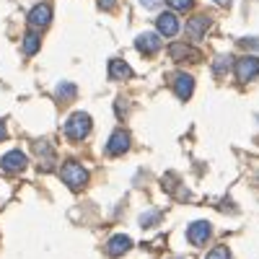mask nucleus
Instances as JSON below:
<instances>
[{
	"instance_id": "7ed1b4c3",
	"label": "nucleus",
	"mask_w": 259,
	"mask_h": 259,
	"mask_svg": "<svg viewBox=\"0 0 259 259\" xmlns=\"http://www.w3.org/2000/svg\"><path fill=\"white\" fill-rule=\"evenodd\" d=\"M256 75H259V57H241L239 62H236V78H239L241 83L254 80Z\"/></svg>"
},
{
	"instance_id": "ddd939ff",
	"label": "nucleus",
	"mask_w": 259,
	"mask_h": 259,
	"mask_svg": "<svg viewBox=\"0 0 259 259\" xmlns=\"http://www.w3.org/2000/svg\"><path fill=\"white\" fill-rule=\"evenodd\" d=\"M168 55L174 57L177 62H182V60H197V57H200V52L192 50L189 45H171V47H168Z\"/></svg>"
},
{
	"instance_id": "9d476101",
	"label": "nucleus",
	"mask_w": 259,
	"mask_h": 259,
	"mask_svg": "<svg viewBox=\"0 0 259 259\" xmlns=\"http://www.w3.org/2000/svg\"><path fill=\"white\" fill-rule=\"evenodd\" d=\"M156 26L163 36H177L179 34V18L174 13H161L158 21H156Z\"/></svg>"
},
{
	"instance_id": "39448f33",
	"label": "nucleus",
	"mask_w": 259,
	"mask_h": 259,
	"mask_svg": "<svg viewBox=\"0 0 259 259\" xmlns=\"http://www.w3.org/2000/svg\"><path fill=\"white\" fill-rule=\"evenodd\" d=\"M50 21H52V8H50L47 3H39V6H34V8L29 11V24H31L34 29L50 26Z\"/></svg>"
},
{
	"instance_id": "4468645a",
	"label": "nucleus",
	"mask_w": 259,
	"mask_h": 259,
	"mask_svg": "<svg viewBox=\"0 0 259 259\" xmlns=\"http://www.w3.org/2000/svg\"><path fill=\"white\" fill-rule=\"evenodd\" d=\"M109 75L114 80H127V78H133V68H130L124 60H112L109 62Z\"/></svg>"
},
{
	"instance_id": "0eeeda50",
	"label": "nucleus",
	"mask_w": 259,
	"mask_h": 259,
	"mask_svg": "<svg viewBox=\"0 0 259 259\" xmlns=\"http://www.w3.org/2000/svg\"><path fill=\"white\" fill-rule=\"evenodd\" d=\"M135 47H138L143 55H156V52L161 50V36L153 34V31H145V34H140V36L135 39Z\"/></svg>"
},
{
	"instance_id": "aec40b11",
	"label": "nucleus",
	"mask_w": 259,
	"mask_h": 259,
	"mask_svg": "<svg viewBox=\"0 0 259 259\" xmlns=\"http://www.w3.org/2000/svg\"><path fill=\"white\" fill-rule=\"evenodd\" d=\"M158 218H161V212H156V210H153V212H148V215H140V226L148 228L150 223H156Z\"/></svg>"
},
{
	"instance_id": "f3484780",
	"label": "nucleus",
	"mask_w": 259,
	"mask_h": 259,
	"mask_svg": "<svg viewBox=\"0 0 259 259\" xmlns=\"http://www.w3.org/2000/svg\"><path fill=\"white\" fill-rule=\"evenodd\" d=\"M57 96L60 99H73L75 96V85L73 83H60L57 85Z\"/></svg>"
},
{
	"instance_id": "20e7f679",
	"label": "nucleus",
	"mask_w": 259,
	"mask_h": 259,
	"mask_svg": "<svg viewBox=\"0 0 259 259\" xmlns=\"http://www.w3.org/2000/svg\"><path fill=\"white\" fill-rule=\"evenodd\" d=\"M210 233H212V228H210V223H207V221H194V223H189L187 239H189L194 246H202V244L210 239Z\"/></svg>"
},
{
	"instance_id": "b1692460",
	"label": "nucleus",
	"mask_w": 259,
	"mask_h": 259,
	"mask_svg": "<svg viewBox=\"0 0 259 259\" xmlns=\"http://www.w3.org/2000/svg\"><path fill=\"white\" fill-rule=\"evenodd\" d=\"M0 140H6V127H3V122H0Z\"/></svg>"
},
{
	"instance_id": "1a4fd4ad",
	"label": "nucleus",
	"mask_w": 259,
	"mask_h": 259,
	"mask_svg": "<svg viewBox=\"0 0 259 259\" xmlns=\"http://www.w3.org/2000/svg\"><path fill=\"white\" fill-rule=\"evenodd\" d=\"M174 91H177V96L182 101H187L192 96V91H194V78L187 75V73H177L174 75Z\"/></svg>"
},
{
	"instance_id": "5701e85b",
	"label": "nucleus",
	"mask_w": 259,
	"mask_h": 259,
	"mask_svg": "<svg viewBox=\"0 0 259 259\" xmlns=\"http://www.w3.org/2000/svg\"><path fill=\"white\" fill-rule=\"evenodd\" d=\"M140 3H143L145 8H156V6H158V0H140Z\"/></svg>"
},
{
	"instance_id": "412c9836",
	"label": "nucleus",
	"mask_w": 259,
	"mask_h": 259,
	"mask_svg": "<svg viewBox=\"0 0 259 259\" xmlns=\"http://www.w3.org/2000/svg\"><path fill=\"white\" fill-rule=\"evenodd\" d=\"M239 45H241V47H251V50H256V47H259V39H241Z\"/></svg>"
},
{
	"instance_id": "9b49d317",
	"label": "nucleus",
	"mask_w": 259,
	"mask_h": 259,
	"mask_svg": "<svg viewBox=\"0 0 259 259\" xmlns=\"http://www.w3.org/2000/svg\"><path fill=\"white\" fill-rule=\"evenodd\" d=\"M130 246H133V241H130V236H124V233L112 236L109 244H106V249H109L112 256H122L124 251H130Z\"/></svg>"
},
{
	"instance_id": "f257e3e1",
	"label": "nucleus",
	"mask_w": 259,
	"mask_h": 259,
	"mask_svg": "<svg viewBox=\"0 0 259 259\" xmlns=\"http://www.w3.org/2000/svg\"><path fill=\"white\" fill-rule=\"evenodd\" d=\"M91 133V117L85 112H75L68 122H65V135H68L70 140H83L85 135Z\"/></svg>"
},
{
	"instance_id": "f8f14e48",
	"label": "nucleus",
	"mask_w": 259,
	"mask_h": 259,
	"mask_svg": "<svg viewBox=\"0 0 259 259\" xmlns=\"http://www.w3.org/2000/svg\"><path fill=\"white\" fill-rule=\"evenodd\" d=\"M207 26H210V18L207 16H194L189 24H187V34L192 39H202L205 31H207Z\"/></svg>"
},
{
	"instance_id": "6e6552de",
	"label": "nucleus",
	"mask_w": 259,
	"mask_h": 259,
	"mask_svg": "<svg viewBox=\"0 0 259 259\" xmlns=\"http://www.w3.org/2000/svg\"><path fill=\"white\" fill-rule=\"evenodd\" d=\"M127 148H130V135L124 133V130H117V133L109 138V143H106L109 156H122V153H127Z\"/></svg>"
},
{
	"instance_id": "423d86ee",
	"label": "nucleus",
	"mask_w": 259,
	"mask_h": 259,
	"mask_svg": "<svg viewBox=\"0 0 259 259\" xmlns=\"http://www.w3.org/2000/svg\"><path fill=\"white\" fill-rule=\"evenodd\" d=\"M26 156L21 153V150H11V153L3 156V161H0V166H3V171H8V174H18V171L26 168Z\"/></svg>"
},
{
	"instance_id": "6ab92c4d",
	"label": "nucleus",
	"mask_w": 259,
	"mask_h": 259,
	"mask_svg": "<svg viewBox=\"0 0 259 259\" xmlns=\"http://www.w3.org/2000/svg\"><path fill=\"white\" fill-rule=\"evenodd\" d=\"M166 3H168L171 8H174V11H189L194 0H166Z\"/></svg>"
},
{
	"instance_id": "4be33fe9",
	"label": "nucleus",
	"mask_w": 259,
	"mask_h": 259,
	"mask_svg": "<svg viewBox=\"0 0 259 259\" xmlns=\"http://www.w3.org/2000/svg\"><path fill=\"white\" fill-rule=\"evenodd\" d=\"M114 3H117V0H99V8L109 11V8H114Z\"/></svg>"
},
{
	"instance_id": "dca6fc26",
	"label": "nucleus",
	"mask_w": 259,
	"mask_h": 259,
	"mask_svg": "<svg viewBox=\"0 0 259 259\" xmlns=\"http://www.w3.org/2000/svg\"><path fill=\"white\" fill-rule=\"evenodd\" d=\"M24 52H26V55H36V52H39V36H36V34H26V39H24Z\"/></svg>"
},
{
	"instance_id": "f03ea898",
	"label": "nucleus",
	"mask_w": 259,
	"mask_h": 259,
	"mask_svg": "<svg viewBox=\"0 0 259 259\" xmlns=\"http://www.w3.org/2000/svg\"><path fill=\"white\" fill-rule=\"evenodd\" d=\"M60 177L70 189H80V187H85V182H89V171H85L80 163H75V161H68L60 168Z\"/></svg>"
},
{
	"instance_id": "2eb2a0df",
	"label": "nucleus",
	"mask_w": 259,
	"mask_h": 259,
	"mask_svg": "<svg viewBox=\"0 0 259 259\" xmlns=\"http://www.w3.org/2000/svg\"><path fill=\"white\" fill-rule=\"evenodd\" d=\"M212 70H215V75H223V73H228V70H231V57H228V55H223V57H215Z\"/></svg>"
},
{
	"instance_id": "a211bd4d",
	"label": "nucleus",
	"mask_w": 259,
	"mask_h": 259,
	"mask_svg": "<svg viewBox=\"0 0 259 259\" xmlns=\"http://www.w3.org/2000/svg\"><path fill=\"white\" fill-rule=\"evenodd\" d=\"M207 259H231V251H228L226 246H215V249L207 254Z\"/></svg>"
},
{
	"instance_id": "393cba45",
	"label": "nucleus",
	"mask_w": 259,
	"mask_h": 259,
	"mask_svg": "<svg viewBox=\"0 0 259 259\" xmlns=\"http://www.w3.org/2000/svg\"><path fill=\"white\" fill-rule=\"evenodd\" d=\"M215 3H221V6H231V0H215Z\"/></svg>"
}]
</instances>
